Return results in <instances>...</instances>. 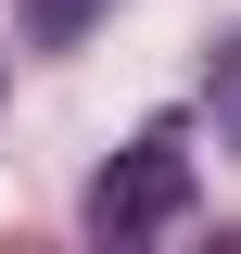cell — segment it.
I'll use <instances>...</instances> for the list:
<instances>
[{"label":"cell","mask_w":241,"mask_h":254,"mask_svg":"<svg viewBox=\"0 0 241 254\" xmlns=\"http://www.w3.org/2000/svg\"><path fill=\"white\" fill-rule=\"evenodd\" d=\"M178 203H190V153H178V127H140V140L89 178V229H102V242H140V229H165Z\"/></svg>","instance_id":"obj_1"},{"label":"cell","mask_w":241,"mask_h":254,"mask_svg":"<svg viewBox=\"0 0 241 254\" xmlns=\"http://www.w3.org/2000/svg\"><path fill=\"white\" fill-rule=\"evenodd\" d=\"M89 13H102V0H26V38H38V51H63Z\"/></svg>","instance_id":"obj_2"},{"label":"cell","mask_w":241,"mask_h":254,"mask_svg":"<svg viewBox=\"0 0 241 254\" xmlns=\"http://www.w3.org/2000/svg\"><path fill=\"white\" fill-rule=\"evenodd\" d=\"M216 115H229V140H241V51L216 64Z\"/></svg>","instance_id":"obj_3"}]
</instances>
